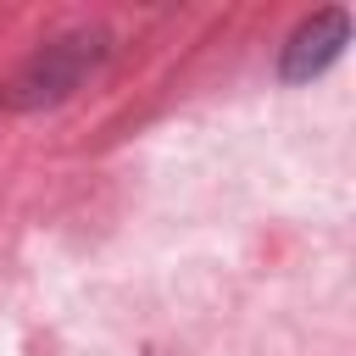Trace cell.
Returning a JSON list of instances; mask_svg holds the SVG:
<instances>
[{
	"label": "cell",
	"instance_id": "6da1fadb",
	"mask_svg": "<svg viewBox=\"0 0 356 356\" xmlns=\"http://www.w3.org/2000/svg\"><path fill=\"white\" fill-rule=\"evenodd\" d=\"M111 50V33L106 28H72V33H56L50 44H39L17 78H11V106L17 111H44V106H61L78 95V83L106 61Z\"/></svg>",
	"mask_w": 356,
	"mask_h": 356
},
{
	"label": "cell",
	"instance_id": "7a4b0ae2",
	"mask_svg": "<svg viewBox=\"0 0 356 356\" xmlns=\"http://www.w3.org/2000/svg\"><path fill=\"white\" fill-rule=\"evenodd\" d=\"M350 44V11L345 6H323L312 11L289 39H284V56H278V78L284 83H312L323 78Z\"/></svg>",
	"mask_w": 356,
	"mask_h": 356
}]
</instances>
